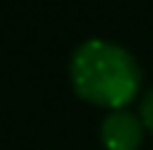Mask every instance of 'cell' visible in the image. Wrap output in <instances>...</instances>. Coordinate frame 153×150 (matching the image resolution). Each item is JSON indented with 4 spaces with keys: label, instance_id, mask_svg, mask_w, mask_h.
<instances>
[{
    "label": "cell",
    "instance_id": "7a4b0ae2",
    "mask_svg": "<svg viewBox=\"0 0 153 150\" xmlns=\"http://www.w3.org/2000/svg\"><path fill=\"white\" fill-rule=\"evenodd\" d=\"M100 135L111 150H136L141 143V123L126 110H113L100 123Z\"/></svg>",
    "mask_w": 153,
    "mask_h": 150
},
{
    "label": "cell",
    "instance_id": "6da1fadb",
    "mask_svg": "<svg viewBox=\"0 0 153 150\" xmlns=\"http://www.w3.org/2000/svg\"><path fill=\"white\" fill-rule=\"evenodd\" d=\"M71 75L75 90L83 98L105 105H120L131 100L141 78L128 50L100 38H91L75 48Z\"/></svg>",
    "mask_w": 153,
    "mask_h": 150
},
{
    "label": "cell",
    "instance_id": "3957f363",
    "mask_svg": "<svg viewBox=\"0 0 153 150\" xmlns=\"http://www.w3.org/2000/svg\"><path fill=\"white\" fill-rule=\"evenodd\" d=\"M141 115H143V123L153 128V88L143 95V103H141Z\"/></svg>",
    "mask_w": 153,
    "mask_h": 150
}]
</instances>
